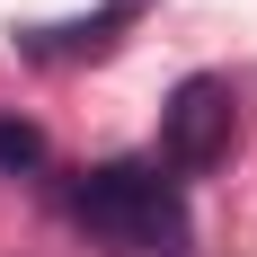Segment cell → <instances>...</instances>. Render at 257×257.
<instances>
[{
	"mask_svg": "<svg viewBox=\"0 0 257 257\" xmlns=\"http://www.w3.org/2000/svg\"><path fill=\"white\" fill-rule=\"evenodd\" d=\"M36 160H45V133H36V124H9V115H0V169H36Z\"/></svg>",
	"mask_w": 257,
	"mask_h": 257,
	"instance_id": "obj_4",
	"label": "cell"
},
{
	"mask_svg": "<svg viewBox=\"0 0 257 257\" xmlns=\"http://www.w3.org/2000/svg\"><path fill=\"white\" fill-rule=\"evenodd\" d=\"M71 213L80 231L115 257H178L186 248V204H178V178H160V160H106L71 186Z\"/></svg>",
	"mask_w": 257,
	"mask_h": 257,
	"instance_id": "obj_1",
	"label": "cell"
},
{
	"mask_svg": "<svg viewBox=\"0 0 257 257\" xmlns=\"http://www.w3.org/2000/svg\"><path fill=\"white\" fill-rule=\"evenodd\" d=\"M231 133H239V98H231V80H178L169 89V106H160V160L178 169V178H204V169H222L231 160Z\"/></svg>",
	"mask_w": 257,
	"mask_h": 257,
	"instance_id": "obj_2",
	"label": "cell"
},
{
	"mask_svg": "<svg viewBox=\"0 0 257 257\" xmlns=\"http://www.w3.org/2000/svg\"><path fill=\"white\" fill-rule=\"evenodd\" d=\"M133 9H142V0H106L89 27H36L27 45H36V53H98V45H115V27H124Z\"/></svg>",
	"mask_w": 257,
	"mask_h": 257,
	"instance_id": "obj_3",
	"label": "cell"
}]
</instances>
